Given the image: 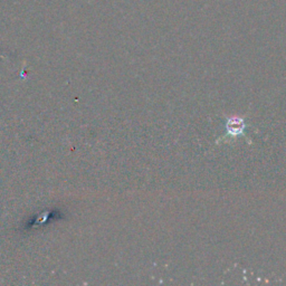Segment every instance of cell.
I'll list each match as a JSON object with an SVG mask.
<instances>
[{
	"mask_svg": "<svg viewBox=\"0 0 286 286\" xmlns=\"http://www.w3.org/2000/svg\"><path fill=\"white\" fill-rule=\"evenodd\" d=\"M224 119H225V127L226 132L224 135H222L216 143L220 144L223 142H228L229 144L235 142L239 138H245L248 144L252 143V141L247 138V129L249 127V123L247 121V118L244 115H224Z\"/></svg>",
	"mask_w": 286,
	"mask_h": 286,
	"instance_id": "obj_1",
	"label": "cell"
}]
</instances>
